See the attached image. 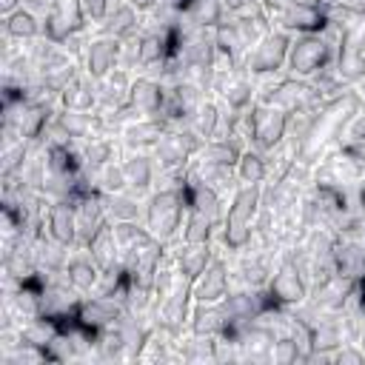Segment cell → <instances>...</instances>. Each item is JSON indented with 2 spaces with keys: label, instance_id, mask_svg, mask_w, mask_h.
<instances>
[{
  "label": "cell",
  "instance_id": "obj_12",
  "mask_svg": "<svg viewBox=\"0 0 365 365\" xmlns=\"http://www.w3.org/2000/svg\"><path fill=\"white\" fill-rule=\"evenodd\" d=\"M165 97H168V88L160 80H154V77H137L131 83V91H128V106L140 117H160L163 120Z\"/></svg>",
  "mask_w": 365,
  "mask_h": 365
},
{
  "label": "cell",
  "instance_id": "obj_36",
  "mask_svg": "<svg viewBox=\"0 0 365 365\" xmlns=\"http://www.w3.org/2000/svg\"><path fill=\"white\" fill-rule=\"evenodd\" d=\"M103 200H106V214H108L111 222H134L143 214L140 200L131 197V194H125V191H120V194H103Z\"/></svg>",
  "mask_w": 365,
  "mask_h": 365
},
{
  "label": "cell",
  "instance_id": "obj_25",
  "mask_svg": "<svg viewBox=\"0 0 365 365\" xmlns=\"http://www.w3.org/2000/svg\"><path fill=\"white\" fill-rule=\"evenodd\" d=\"M220 97L225 100V106H228L234 114L248 111V106H251L254 97H257V88H254V80L248 77V71H245L242 66L228 77V83H225V88L220 91Z\"/></svg>",
  "mask_w": 365,
  "mask_h": 365
},
{
  "label": "cell",
  "instance_id": "obj_6",
  "mask_svg": "<svg viewBox=\"0 0 365 365\" xmlns=\"http://www.w3.org/2000/svg\"><path fill=\"white\" fill-rule=\"evenodd\" d=\"M308 282L299 271V265L294 262L291 254H285L279 259V265L274 268L271 279H268V297L274 299V305H285V308H297L308 299Z\"/></svg>",
  "mask_w": 365,
  "mask_h": 365
},
{
  "label": "cell",
  "instance_id": "obj_15",
  "mask_svg": "<svg viewBox=\"0 0 365 365\" xmlns=\"http://www.w3.org/2000/svg\"><path fill=\"white\" fill-rule=\"evenodd\" d=\"M222 308L228 311L231 322H254L257 317H262L268 308H274V299L257 288H245V291H237V294H228L222 299Z\"/></svg>",
  "mask_w": 365,
  "mask_h": 365
},
{
  "label": "cell",
  "instance_id": "obj_26",
  "mask_svg": "<svg viewBox=\"0 0 365 365\" xmlns=\"http://www.w3.org/2000/svg\"><path fill=\"white\" fill-rule=\"evenodd\" d=\"M185 191H188V208L200 211V214L208 217L214 225L222 222L225 214H222V197H220L217 188H211V185H205V182H191V180H188Z\"/></svg>",
  "mask_w": 365,
  "mask_h": 365
},
{
  "label": "cell",
  "instance_id": "obj_34",
  "mask_svg": "<svg viewBox=\"0 0 365 365\" xmlns=\"http://www.w3.org/2000/svg\"><path fill=\"white\" fill-rule=\"evenodd\" d=\"M234 171H237V180L242 185H262L268 180V160L262 157V151L245 148L242 157L237 160V168Z\"/></svg>",
  "mask_w": 365,
  "mask_h": 365
},
{
  "label": "cell",
  "instance_id": "obj_43",
  "mask_svg": "<svg viewBox=\"0 0 365 365\" xmlns=\"http://www.w3.org/2000/svg\"><path fill=\"white\" fill-rule=\"evenodd\" d=\"M83 9H86V17H88V20L100 23V20L108 14L111 0H83Z\"/></svg>",
  "mask_w": 365,
  "mask_h": 365
},
{
  "label": "cell",
  "instance_id": "obj_3",
  "mask_svg": "<svg viewBox=\"0 0 365 365\" xmlns=\"http://www.w3.org/2000/svg\"><path fill=\"white\" fill-rule=\"evenodd\" d=\"M331 60H336V51L331 48V43L319 34H297L291 40V48H288V71L291 77H302V80H311L314 74H319L325 66H331Z\"/></svg>",
  "mask_w": 365,
  "mask_h": 365
},
{
  "label": "cell",
  "instance_id": "obj_28",
  "mask_svg": "<svg viewBox=\"0 0 365 365\" xmlns=\"http://www.w3.org/2000/svg\"><path fill=\"white\" fill-rule=\"evenodd\" d=\"M100 265L91 259V254L86 251V254H80V257H71L68 259V265H66V271H63V277L80 291V294H88V291H94L97 288V282H100Z\"/></svg>",
  "mask_w": 365,
  "mask_h": 365
},
{
  "label": "cell",
  "instance_id": "obj_30",
  "mask_svg": "<svg viewBox=\"0 0 365 365\" xmlns=\"http://www.w3.org/2000/svg\"><path fill=\"white\" fill-rule=\"evenodd\" d=\"M154 168H157L154 157H148V154H143V151H131V154L123 160V171H125L128 188L137 191V194L145 191V188L151 185V180H154Z\"/></svg>",
  "mask_w": 365,
  "mask_h": 365
},
{
  "label": "cell",
  "instance_id": "obj_39",
  "mask_svg": "<svg viewBox=\"0 0 365 365\" xmlns=\"http://www.w3.org/2000/svg\"><path fill=\"white\" fill-rule=\"evenodd\" d=\"M51 11L71 29V34H80L86 29V9L83 0H51Z\"/></svg>",
  "mask_w": 365,
  "mask_h": 365
},
{
  "label": "cell",
  "instance_id": "obj_10",
  "mask_svg": "<svg viewBox=\"0 0 365 365\" xmlns=\"http://www.w3.org/2000/svg\"><path fill=\"white\" fill-rule=\"evenodd\" d=\"M120 54H123V40L100 34L94 40L86 43V54H83V71L91 80H100L106 74H111L114 68H120Z\"/></svg>",
  "mask_w": 365,
  "mask_h": 365
},
{
  "label": "cell",
  "instance_id": "obj_32",
  "mask_svg": "<svg viewBox=\"0 0 365 365\" xmlns=\"http://www.w3.org/2000/svg\"><path fill=\"white\" fill-rule=\"evenodd\" d=\"M242 151L245 148H240V143L234 137H214L200 148L197 157L202 163H217V165H234L237 168V160L242 157Z\"/></svg>",
  "mask_w": 365,
  "mask_h": 365
},
{
  "label": "cell",
  "instance_id": "obj_21",
  "mask_svg": "<svg viewBox=\"0 0 365 365\" xmlns=\"http://www.w3.org/2000/svg\"><path fill=\"white\" fill-rule=\"evenodd\" d=\"M140 11L125 0V3H117L114 9H108V14L100 20V31L108 34V37H117V40H128L137 34L140 29Z\"/></svg>",
  "mask_w": 365,
  "mask_h": 365
},
{
  "label": "cell",
  "instance_id": "obj_31",
  "mask_svg": "<svg viewBox=\"0 0 365 365\" xmlns=\"http://www.w3.org/2000/svg\"><path fill=\"white\" fill-rule=\"evenodd\" d=\"M114 234H117V242H120V251H123V268L137 251H143L148 242H154L151 231L143 228L137 220L134 222H114Z\"/></svg>",
  "mask_w": 365,
  "mask_h": 365
},
{
  "label": "cell",
  "instance_id": "obj_9",
  "mask_svg": "<svg viewBox=\"0 0 365 365\" xmlns=\"http://www.w3.org/2000/svg\"><path fill=\"white\" fill-rule=\"evenodd\" d=\"M191 302H194V294H191V282L185 277H180L171 291L165 297L157 299V322L165 325L171 334H182V328L188 325L191 319Z\"/></svg>",
  "mask_w": 365,
  "mask_h": 365
},
{
  "label": "cell",
  "instance_id": "obj_13",
  "mask_svg": "<svg viewBox=\"0 0 365 365\" xmlns=\"http://www.w3.org/2000/svg\"><path fill=\"white\" fill-rule=\"evenodd\" d=\"M228 285H231V271L222 259H211V265L191 282V294L194 302H222L228 297Z\"/></svg>",
  "mask_w": 365,
  "mask_h": 365
},
{
  "label": "cell",
  "instance_id": "obj_23",
  "mask_svg": "<svg viewBox=\"0 0 365 365\" xmlns=\"http://www.w3.org/2000/svg\"><path fill=\"white\" fill-rule=\"evenodd\" d=\"M177 259V271L180 277H185L188 282H194L214 259V251H211V242H182V248L174 254Z\"/></svg>",
  "mask_w": 365,
  "mask_h": 365
},
{
  "label": "cell",
  "instance_id": "obj_44",
  "mask_svg": "<svg viewBox=\"0 0 365 365\" xmlns=\"http://www.w3.org/2000/svg\"><path fill=\"white\" fill-rule=\"evenodd\" d=\"M128 3H131L137 11H151V9H154V6H160L163 0H128Z\"/></svg>",
  "mask_w": 365,
  "mask_h": 365
},
{
  "label": "cell",
  "instance_id": "obj_27",
  "mask_svg": "<svg viewBox=\"0 0 365 365\" xmlns=\"http://www.w3.org/2000/svg\"><path fill=\"white\" fill-rule=\"evenodd\" d=\"M34 257H37L40 271L63 274L66 265H68V245L57 242L54 237H48V234L43 231L40 237H34Z\"/></svg>",
  "mask_w": 365,
  "mask_h": 365
},
{
  "label": "cell",
  "instance_id": "obj_37",
  "mask_svg": "<svg viewBox=\"0 0 365 365\" xmlns=\"http://www.w3.org/2000/svg\"><path fill=\"white\" fill-rule=\"evenodd\" d=\"M180 356L188 362H217V336H205V334H191L182 339L180 345Z\"/></svg>",
  "mask_w": 365,
  "mask_h": 365
},
{
  "label": "cell",
  "instance_id": "obj_16",
  "mask_svg": "<svg viewBox=\"0 0 365 365\" xmlns=\"http://www.w3.org/2000/svg\"><path fill=\"white\" fill-rule=\"evenodd\" d=\"M91 259L100 265V271H117L123 268V251H120V242H117V234H114V222L106 220L100 225V231L83 245Z\"/></svg>",
  "mask_w": 365,
  "mask_h": 365
},
{
  "label": "cell",
  "instance_id": "obj_19",
  "mask_svg": "<svg viewBox=\"0 0 365 365\" xmlns=\"http://www.w3.org/2000/svg\"><path fill=\"white\" fill-rule=\"evenodd\" d=\"M60 106L68 111H94L100 106L97 97V80H91L86 71L77 74L63 91H60Z\"/></svg>",
  "mask_w": 365,
  "mask_h": 365
},
{
  "label": "cell",
  "instance_id": "obj_45",
  "mask_svg": "<svg viewBox=\"0 0 365 365\" xmlns=\"http://www.w3.org/2000/svg\"><path fill=\"white\" fill-rule=\"evenodd\" d=\"M20 3H23V0H0V11H3V14H11V11L20 9Z\"/></svg>",
  "mask_w": 365,
  "mask_h": 365
},
{
  "label": "cell",
  "instance_id": "obj_35",
  "mask_svg": "<svg viewBox=\"0 0 365 365\" xmlns=\"http://www.w3.org/2000/svg\"><path fill=\"white\" fill-rule=\"evenodd\" d=\"M114 157H117V143L108 134H94L83 145V165L88 168H103L114 163Z\"/></svg>",
  "mask_w": 365,
  "mask_h": 365
},
{
  "label": "cell",
  "instance_id": "obj_33",
  "mask_svg": "<svg viewBox=\"0 0 365 365\" xmlns=\"http://www.w3.org/2000/svg\"><path fill=\"white\" fill-rule=\"evenodd\" d=\"M191 123V131L197 134V137H202L205 143L208 140H214L217 137V131H220V123H222V114H220V103H214V100H202L200 106H197V111H194V117L188 120Z\"/></svg>",
  "mask_w": 365,
  "mask_h": 365
},
{
  "label": "cell",
  "instance_id": "obj_18",
  "mask_svg": "<svg viewBox=\"0 0 365 365\" xmlns=\"http://www.w3.org/2000/svg\"><path fill=\"white\" fill-rule=\"evenodd\" d=\"M54 131L60 134L57 143L88 140V137L100 134V120H97V114H88V111H68V108H63L54 117Z\"/></svg>",
  "mask_w": 365,
  "mask_h": 365
},
{
  "label": "cell",
  "instance_id": "obj_5",
  "mask_svg": "<svg viewBox=\"0 0 365 365\" xmlns=\"http://www.w3.org/2000/svg\"><path fill=\"white\" fill-rule=\"evenodd\" d=\"M259 103L265 106H277L285 114H297V111H308V108H319L325 100L322 94L314 88V83L302 80V77H285L274 86H268L259 97Z\"/></svg>",
  "mask_w": 365,
  "mask_h": 365
},
{
  "label": "cell",
  "instance_id": "obj_38",
  "mask_svg": "<svg viewBox=\"0 0 365 365\" xmlns=\"http://www.w3.org/2000/svg\"><path fill=\"white\" fill-rule=\"evenodd\" d=\"M214 222L202 217L194 208H185V222H182V242H211Z\"/></svg>",
  "mask_w": 365,
  "mask_h": 365
},
{
  "label": "cell",
  "instance_id": "obj_11",
  "mask_svg": "<svg viewBox=\"0 0 365 365\" xmlns=\"http://www.w3.org/2000/svg\"><path fill=\"white\" fill-rule=\"evenodd\" d=\"M125 314V305L120 297H106V294H97V297H86L77 308V322L91 328V331H100V328H108L114 325L120 317Z\"/></svg>",
  "mask_w": 365,
  "mask_h": 365
},
{
  "label": "cell",
  "instance_id": "obj_4",
  "mask_svg": "<svg viewBox=\"0 0 365 365\" xmlns=\"http://www.w3.org/2000/svg\"><path fill=\"white\" fill-rule=\"evenodd\" d=\"M288 137V114L277 106L257 103L248 111V140L257 151H274Z\"/></svg>",
  "mask_w": 365,
  "mask_h": 365
},
{
  "label": "cell",
  "instance_id": "obj_8",
  "mask_svg": "<svg viewBox=\"0 0 365 365\" xmlns=\"http://www.w3.org/2000/svg\"><path fill=\"white\" fill-rule=\"evenodd\" d=\"M205 145V140L202 137H197L191 128L188 131H165L163 134V140L151 148L154 154V163L163 168V171H182L185 165H188V160L194 157V154H200V148Z\"/></svg>",
  "mask_w": 365,
  "mask_h": 365
},
{
  "label": "cell",
  "instance_id": "obj_1",
  "mask_svg": "<svg viewBox=\"0 0 365 365\" xmlns=\"http://www.w3.org/2000/svg\"><path fill=\"white\" fill-rule=\"evenodd\" d=\"M262 205V185H240L222 217V245L228 251H245L254 242V220Z\"/></svg>",
  "mask_w": 365,
  "mask_h": 365
},
{
  "label": "cell",
  "instance_id": "obj_17",
  "mask_svg": "<svg viewBox=\"0 0 365 365\" xmlns=\"http://www.w3.org/2000/svg\"><path fill=\"white\" fill-rule=\"evenodd\" d=\"M165 131H168V123L165 120H160V117H143V120L128 123L120 131V137H123V145L128 151H143V148H154L163 140Z\"/></svg>",
  "mask_w": 365,
  "mask_h": 365
},
{
  "label": "cell",
  "instance_id": "obj_22",
  "mask_svg": "<svg viewBox=\"0 0 365 365\" xmlns=\"http://www.w3.org/2000/svg\"><path fill=\"white\" fill-rule=\"evenodd\" d=\"M362 43L365 40H356V37L345 34V40H342V46L336 51L334 68L345 83H356V80L365 77V48H362Z\"/></svg>",
  "mask_w": 365,
  "mask_h": 365
},
{
  "label": "cell",
  "instance_id": "obj_41",
  "mask_svg": "<svg viewBox=\"0 0 365 365\" xmlns=\"http://www.w3.org/2000/svg\"><path fill=\"white\" fill-rule=\"evenodd\" d=\"M302 342L294 336V334H282L274 339V348H271V359L279 362V365H288V362H297L302 359Z\"/></svg>",
  "mask_w": 365,
  "mask_h": 365
},
{
  "label": "cell",
  "instance_id": "obj_20",
  "mask_svg": "<svg viewBox=\"0 0 365 365\" xmlns=\"http://www.w3.org/2000/svg\"><path fill=\"white\" fill-rule=\"evenodd\" d=\"M228 325H231V317L222 308V302H197L188 319L191 334H205V336H220Z\"/></svg>",
  "mask_w": 365,
  "mask_h": 365
},
{
  "label": "cell",
  "instance_id": "obj_46",
  "mask_svg": "<svg viewBox=\"0 0 365 365\" xmlns=\"http://www.w3.org/2000/svg\"><path fill=\"white\" fill-rule=\"evenodd\" d=\"M356 345L365 351V317H362V328H359V339H356Z\"/></svg>",
  "mask_w": 365,
  "mask_h": 365
},
{
  "label": "cell",
  "instance_id": "obj_2",
  "mask_svg": "<svg viewBox=\"0 0 365 365\" xmlns=\"http://www.w3.org/2000/svg\"><path fill=\"white\" fill-rule=\"evenodd\" d=\"M185 208H188V191H185V185L182 188H160L145 202V228L151 231L154 240L171 242L180 234L182 211Z\"/></svg>",
  "mask_w": 365,
  "mask_h": 365
},
{
  "label": "cell",
  "instance_id": "obj_7",
  "mask_svg": "<svg viewBox=\"0 0 365 365\" xmlns=\"http://www.w3.org/2000/svg\"><path fill=\"white\" fill-rule=\"evenodd\" d=\"M288 48H291V34L271 29L254 48L245 51L242 68H245L248 74H274V71H279V68L285 66Z\"/></svg>",
  "mask_w": 365,
  "mask_h": 365
},
{
  "label": "cell",
  "instance_id": "obj_14",
  "mask_svg": "<svg viewBox=\"0 0 365 365\" xmlns=\"http://www.w3.org/2000/svg\"><path fill=\"white\" fill-rule=\"evenodd\" d=\"M46 234L54 237L63 245H74L77 242V211H74V200H51L46 208Z\"/></svg>",
  "mask_w": 365,
  "mask_h": 365
},
{
  "label": "cell",
  "instance_id": "obj_24",
  "mask_svg": "<svg viewBox=\"0 0 365 365\" xmlns=\"http://www.w3.org/2000/svg\"><path fill=\"white\" fill-rule=\"evenodd\" d=\"M171 51H174V46H171L168 31H145L137 37V66L140 68L163 66Z\"/></svg>",
  "mask_w": 365,
  "mask_h": 365
},
{
  "label": "cell",
  "instance_id": "obj_42",
  "mask_svg": "<svg viewBox=\"0 0 365 365\" xmlns=\"http://www.w3.org/2000/svg\"><path fill=\"white\" fill-rule=\"evenodd\" d=\"M334 362H354V365H362V362H365V351H362L356 342H342V345L334 351Z\"/></svg>",
  "mask_w": 365,
  "mask_h": 365
},
{
  "label": "cell",
  "instance_id": "obj_29",
  "mask_svg": "<svg viewBox=\"0 0 365 365\" xmlns=\"http://www.w3.org/2000/svg\"><path fill=\"white\" fill-rule=\"evenodd\" d=\"M3 29H6V37H14V40H37L43 34V20H37V14L26 6H20L17 11L6 14L3 20Z\"/></svg>",
  "mask_w": 365,
  "mask_h": 365
},
{
  "label": "cell",
  "instance_id": "obj_40",
  "mask_svg": "<svg viewBox=\"0 0 365 365\" xmlns=\"http://www.w3.org/2000/svg\"><path fill=\"white\" fill-rule=\"evenodd\" d=\"M97 188L103 194H120L128 188V180H125V171H123V163H108L103 168H97Z\"/></svg>",
  "mask_w": 365,
  "mask_h": 365
}]
</instances>
